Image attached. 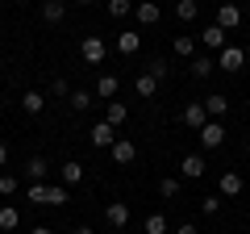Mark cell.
<instances>
[{
  "instance_id": "27",
  "label": "cell",
  "mask_w": 250,
  "mask_h": 234,
  "mask_svg": "<svg viewBox=\"0 0 250 234\" xmlns=\"http://www.w3.org/2000/svg\"><path fill=\"white\" fill-rule=\"evenodd\" d=\"M46 205H67V184H46Z\"/></svg>"
},
{
  "instance_id": "35",
  "label": "cell",
  "mask_w": 250,
  "mask_h": 234,
  "mask_svg": "<svg viewBox=\"0 0 250 234\" xmlns=\"http://www.w3.org/2000/svg\"><path fill=\"white\" fill-rule=\"evenodd\" d=\"M146 71H150L154 80H167V63H163V59H150V63H146Z\"/></svg>"
},
{
  "instance_id": "17",
  "label": "cell",
  "mask_w": 250,
  "mask_h": 234,
  "mask_svg": "<svg viewBox=\"0 0 250 234\" xmlns=\"http://www.w3.org/2000/svg\"><path fill=\"white\" fill-rule=\"evenodd\" d=\"M59 180L67 184V188H71V184H80V180H83V163H75V159L62 163V167H59Z\"/></svg>"
},
{
  "instance_id": "40",
  "label": "cell",
  "mask_w": 250,
  "mask_h": 234,
  "mask_svg": "<svg viewBox=\"0 0 250 234\" xmlns=\"http://www.w3.org/2000/svg\"><path fill=\"white\" fill-rule=\"evenodd\" d=\"M75 4H92V0H75Z\"/></svg>"
},
{
  "instance_id": "24",
  "label": "cell",
  "mask_w": 250,
  "mask_h": 234,
  "mask_svg": "<svg viewBox=\"0 0 250 234\" xmlns=\"http://www.w3.org/2000/svg\"><path fill=\"white\" fill-rule=\"evenodd\" d=\"M142 230H146V234H171V222H167L163 213H150V217L142 222Z\"/></svg>"
},
{
  "instance_id": "21",
  "label": "cell",
  "mask_w": 250,
  "mask_h": 234,
  "mask_svg": "<svg viewBox=\"0 0 250 234\" xmlns=\"http://www.w3.org/2000/svg\"><path fill=\"white\" fill-rule=\"evenodd\" d=\"M213 71H217V63L208 59V54H196V59H192V75H196V80H208Z\"/></svg>"
},
{
  "instance_id": "11",
  "label": "cell",
  "mask_w": 250,
  "mask_h": 234,
  "mask_svg": "<svg viewBox=\"0 0 250 234\" xmlns=\"http://www.w3.org/2000/svg\"><path fill=\"white\" fill-rule=\"evenodd\" d=\"M217 192H221V197H242V176H238V171H221Z\"/></svg>"
},
{
  "instance_id": "18",
  "label": "cell",
  "mask_w": 250,
  "mask_h": 234,
  "mask_svg": "<svg viewBox=\"0 0 250 234\" xmlns=\"http://www.w3.org/2000/svg\"><path fill=\"white\" fill-rule=\"evenodd\" d=\"M125 117H129V109H125L121 105V100H108V109H104V121H108V126H125Z\"/></svg>"
},
{
  "instance_id": "9",
  "label": "cell",
  "mask_w": 250,
  "mask_h": 234,
  "mask_svg": "<svg viewBox=\"0 0 250 234\" xmlns=\"http://www.w3.org/2000/svg\"><path fill=\"white\" fill-rule=\"evenodd\" d=\"M104 222H108V226H117V230H121V226H129V205H125V201H108Z\"/></svg>"
},
{
  "instance_id": "4",
  "label": "cell",
  "mask_w": 250,
  "mask_h": 234,
  "mask_svg": "<svg viewBox=\"0 0 250 234\" xmlns=\"http://www.w3.org/2000/svg\"><path fill=\"white\" fill-rule=\"evenodd\" d=\"M242 63H246V50H242V46L217 50V67H225V71H242Z\"/></svg>"
},
{
  "instance_id": "15",
  "label": "cell",
  "mask_w": 250,
  "mask_h": 234,
  "mask_svg": "<svg viewBox=\"0 0 250 234\" xmlns=\"http://www.w3.org/2000/svg\"><path fill=\"white\" fill-rule=\"evenodd\" d=\"M62 17H67V4H62V0H42V21L59 25Z\"/></svg>"
},
{
  "instance_id": "5",
  "label": "cell",
  "mask_w": 250,
  "mask_h": 234,
  "mask_svg": "<svg viewBox=\"0 0 250 234\" xmlns=\"http://www.w3.org/2000/svg\"><path fill=\"white\" fill-rule=\"evenodd\" d=\"M134 17H138V25H159L163 9L154 4V0H138V4H134Z\"/></svg>"
},
{
  "instance_id": "36",
  "label": "cell",
  "mask_w": 250,
  "mask_h": 234,
  "mask_svg": "<svg viewBox=\"0 0 250 234\" xmlns=\"http://www.w3.org/2000/svg\"><path fill=\"white\" fill-rule=\"evenodd\" d=\"M171 234H200V230H196V226H192V222H184V226H175V230H171Z\"/></svg>"
},
{
  "instance_id": "25",
  "label": "cell",
  "mask_w": 250,
  "mask_h": 234,
  "mask_svg": "<svg viewBox=\"0 0 250 234\" xmlns=\"http://www.w3.org/2000/svg\"><path fill=\"white\" fill-rule=\"evenodd\" d=\"M21 105H25L29 117H38V113L46 109V96H42V92H25V96H21Z\"/></svg>"
},
{
  "instance_id": "34",
  "label": "cell",
  "mask_w": 250,
  "mask_h": 234,
  "mask_svg": "<svg viewBox=\"0 0 250 234\" xmlns=\"http://www.w3.org/2000/svg\"><path fill=\"white\" fill-rule=\"evenodd\" d=\"M13 192H17V176L4 171V176H0V197H13Z\"/></svg>"
},
{
  "instance_id": "6",
  "label": "cell",
  "mask_w": 250,
  "mask_h": 234,
  "mask_svg": "<svg viewBox=\"0 0 250 234\" xmlns=\"http://www.w3.org/2000/svg\"><path fill=\"white\" fill-rule=\"evenodd\" d=\"M205 155H184V159H179V176H184V180H200V176H205Z\"/></svg>"
},
{
  "instance_id": "37",
  "label": "cell",
  "mask_w": 250,
  "mask_h": 234,
  "mask_svg": "<svg viewBox=\"0 0 250 234\" xmlns=\"http://www.w3.org/2000/svg\"><path fill=\"white\" fill-rule=\"evenodd\" d=\"M29 234H54V230H50V226H34V230H29Z\"/></svg>"
},
{
  "instance_id": "33",
  "label": "cell",
  "mask_w": 250,
  "mask_h": 234,
  "mask_svg": "<svg viewBox=\"0 0 250 234\" xmlns=\"http://www.w3.org/2000/svg\"><path fill=\"white\" fill-rule=\"evenodd\" d=\"M25 201H34V205H46V184H29V188H25Z\"/></svg>"
},
{
  "instance_id": "22",
  "label": "cell",
  "mask_w": 250,
  "mask_h": 234,
  "mask_svg": "<svg viewBox=\"0 0 250 234\" xmlns=\"http://www.w3.org/2000/svg\"><path fill=\"white\" fill-rule=\"evenodd\" d=\"M117 88H121V84H117V75H100V80H96V96H100V100H113Z\"/></svg>"
},
{
  "instance_id": "14",
  "label": "cell",
  "mask_w": 250,
  "mask_h": 234,
  "mask_svg": "<svg viewBox=\"0 0 250 234\" xmlns=\"http://www.w3.org/2000/svg\"><path fill=\"white\" fill-rule=\"evenodd\" d=\"M25 176H29V180H34V184H42L46 176H50V163H46L42 155H34V159L25 163Z\"/></svg>"
},
{
  "instance_id": "8",
  "label": "cell",
  "mask_w": 250,
  "mask_h": 234,
  "mask_svg": "<svg viewBox=\"0 0 250 234\" xmlns=\"http://www.w3.org/2000/svg\"><path fill=\"white\" fill-rule=\"evenodd\" d=\"M205 121H208L205 105H200V100H192V105L184 109V126H188V130H196V134H200V130H205Z\"/></svg>"
},
{
  "instance_id": "28",
  "label": "cell",
  "mask_w": 250,
  "mask_h": 234,
  "mask_svg": "<svg viewBox=\"0 0 250 234\" xmlns=\"http://www.w3.org/2000/svg\"><path fill=\"white\" fill-rule=\"evenodd\" d=\"M17 226H21V213L13 205H4L0 209V230H17Z\"/></svg>"
},
{
  "instance_id": "13",
  "label": "cell",
  "mask_w": 250,
  "mask_h": 234,
  "mask_svg": "<svg viewBox=\"0 0 250 234\" xmlns=\"http://www.w3.org/2000/svg\"><path fill=\"white\" fill-rule=\"evenodd\" d=\"M113 142H117V130L108 126V121H96V126H92V146H104L108 151Z\"/></svg>"
},
{
  "instance_id": "10",
  "label": "cell",
  "mask_w": 250,
  "mask_h": 234,
  "mask_svg": "<svg viewBox=\"0 0 250 234\" xmlns=\"http://www.w3.org/2000/svg\"><path fill=\"white\" fill-rule=\"evenodd\" d=\"M196 38H200V42L208 46V50H225V29L217 25V21H213V25H205V29H200Z\"/></svg>"
},
{
  "instance_id": "19",
  "label": "cell",
  "mask_w": 250,
  "mask_h": 234,
  "mask_svg": "<svg viewBox=\"0 0 250 234\" xmlns=\"http://www.w3.org/2000/svg\"><path fill=\"white\" fill-rule=\"evenodd\" d=\"M134 92H138V96H146V100H150L154 92H159V80H154L150 71H142V75H138V80H134Z\"/></svg>"
},
{
  "instance_id": "26",
  "label": "cell",
  "mask_w": 250,
  "mask_h": 234,
  "mask_svg": "<svg viewBox=\"0 0 250 234\" xmlns=\"http://www.w3.org/2000/svg\"><path fill=\"white\" fill-rule=\"evenodd\" d=\"M196 13H200L196 0H179V4H175V17L179 21H196Z\"/></svg>"
},
{
  "instance_id": "39",
  "label": "cell",
  "mask_w": 250,
  "mask_h": 234,
  "mask_svg": "<svg viewBox=\"0 0 250 234\" xmlns=\"http://www.w3.org/2000/svg\"><path fill=\"white\" fill-rule=\"evenodd\" d=\"M71 234H92V226H75V230Z\"/></svg>"
},
{
  "instance_id": "12",
  "label": "cell",
  "mask_w": 250,
  "mask_h": 234,
  "mask_svg": "<svg viewBox=\"0 0 250 234\" xmlns=\"http://www.w3.org/2000/svg\"><path fill=\"white\" fill-rule=\"evenodd\" d=\"M200 105H205V113L213 117V121H221V117L229 113V100H225L221 92H213V96H205V100H200Z\"/></svg>"
},
{
  "instance_id": "30",
  "label": "cell",
  "mask_w": 250,
  "mask_h": 234,
  "mask_svg": "<svg viewBox=\"0 0 250 234\" xmlns=\"http://www.w3.org/2000/svg\"><path fill=\"white\" fill-rule=\"evenodd\" d=\"M159 197H179V180H175V176H163V180H159Z\"/></svg>"
},
{
  "instance_id": "1",
  "label": "cell",
  "mask_w": 250,
  "mask_h": 234,
  "mask_svg": "<svg viewBox=\"0 0 250 234\" xmlns=\"http://www.w3.org/2000/svg\"><path fill=\"white\" fill-rule=\"evenodd\" d=\"M80 54L88 59L92 67H100V63H104V54H108V46H104V38H100V34H88L80 42Z\"/></svg>"
},
{
  "instance_id": "29",
  "label": "cell",
  "mask_w": 250,
  "mask_h": 234,
  "mask_svg": "<svg viewBox=\"0 0 250 234\" xmlns=\"http://www.w3.org/2000/svg\"><path fill=\"white\" fill-rule=\"evenodd\" d=\"M134 13V0H108V17H129Z\"/></svg>"
},
{
  "instance_id": "38",
  "label": "cell",
  "mask_w": 250,
  "mask_h": 234,
  "mask_svg": "<svg viewBox=\"0 0 250 234\" xmlns=\"http://www.w3.org/2000/svg\"><path fill=\"white\" fill-rule=\"evenodd\" d=\"M4 159H9V146H4V142H0V167H4Z\"/></svg>"
},
{
  "instance_id": "23",
  "label": "cell",
  "mask_w": 250,
  "mask_h": 234,
  "mask_svg": "<svg viewBox=\"0 0 250 234\" xmlns=\"http://www.w3.org/2000/svg\"><path fill=\"white\" fill-rule=\"evenodd\" d=\"M67 100H71L75 113H88V109H92V92L88 88H71V96H67Z\"/></svg>"
},
{
  "instance_id": "20",
  "label": "cell",
  "mask_w": 250,
  "mask_h": 234,
  "mask_svg": "<svg viewBox=\"0 0 250 234\" xmlns=\"http://www.w3.org/2000/svg\"><path fill=\"white\" fill-rule=\"evenodd\" d=\"M171 50H175L179 59H192V50H196V38H192V34H175V42H171Z\"/></svg>"
},
{
  "instance_id": "32",
  "label": "cell",
  "mask_w": 250,
  "mask_h": 234,
  "mask_svg": "<svg viewBox=\"0 0 250 234\" xmlns=\"http://www.w3.org/2000/svg\"><path fill=\"white\" fill-rule=\"evenodd\" d=\"M50 96H59V100H67V96H71V84L62 80V75H54V84H50Z\"/></svg>"
},
{
  "instance_id": "2",
  "label": "cell",
  "mask_w": 250,
  "mask_h": 234,
  "mask_svg": "<svg viewBox=\"0 0 250 234\" xmlns=\"http://www.w3.org/2000/svg\"><path fill=\"white\" fill-rule=\"evenodd\" d=\"M200 146H205V151L225 146V126H221V121H213V117L205 121V130H200Z\"/></svg>"
},
{
  "instance_id": "3",
  "label": "cell",
  "mask_w": 250,
  "mask_h": 234,
  "mask_svg": "<svg viewBox=\"0 0 250 234\" xmlns=\"http://www.w3.org/2000/svg\"><path fill=\"white\" fill-rule=\"evenodd\" d=\"M217 25L221 29H238L242 25V9L233 0H221V4H217Z\"/></svg>"
},
{
  "instance_id": "16",
  "label": "cell",
  "mask_w": 250,
  "mask_h": 234,
  "mask_svg": "<svg viewBox=\"0 0 250 234\" xmlns=\"http://www.w3.org/2000/svg\"><path fill=\"white\" fill-rule=\"evenodd\" d=\"M117 54H138L142 50V34H117Z\"/></svg>"
},
{
  "instance_id": "31",
  "label": "cell",
  "mask_w": 250,
  "mask_h": 234,
  "mask_svg": "<svg viewBox=\"0 0 250 234\" xmlns=\"http://www.w3.org/2000/svg\"><path fill=\"white\" fill-rule=\"evenodd\" d=\"M200 213H205V217H217V213H221V197H200Z\"/></svg>"
},
{
  "instance_id": "7",
  "label": "cell",
  "mask_w": 250,
  "mask_h": 234,
  "mask_svg": "<svg viewBox=\"0 0 250 234\" xmlns=\"http://www.w3.org/2000/svg\"><path fill=\"white\" fill-rule=\"evenodd\" d=\"M108 155H113V163H121V167H125V163H134V159H138V146L129 142V138H117V142L108 146Z\"/></svg>"
}]
</instances>
